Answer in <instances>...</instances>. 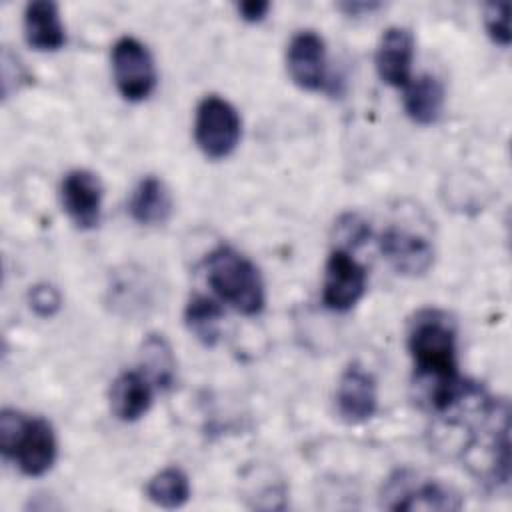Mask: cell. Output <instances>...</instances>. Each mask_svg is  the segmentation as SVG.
I'll return each mask as SVG.
<instances>
[{"label":"cell","instance_id":"cell-14","mask_svg":"<svg viewBox=\"0 0 512 512\" xmlns=\"http://www.w3.org/2000/svg\"><path fill=\"white\" fill-rule=\"evenodd\" d=\"M402 102L412 122L422 126L434 124L444 110V86L436 76L420 74L404 86Z\"/></svg>","mask_w":512,"mask_h":512},{"label":"cell","instance_id":"cell-17","mask_svg":"<svg viewBox=\"0 0 512 512\" xmlns=\"http://www.w3.org/2000/svg\"><path fill=\"white\" fill-rule=\"evenodd\" d=\"M222 314L224 312L216 300L196 294L184 308V322L196 340H200L204 346H214L220 338Z\"/></svg>","mask_w":512,"mask_h":512},{"label":"cell","instance_id":"cell-22","mask_svg":"<svg viewBox=\"0 0 512 512\" xmlns=\"http://www.w3.org/2000/svg\"><path fill=\"white\" fill-rule=\"evenodd\" d=\"M270 4L264 2V0H246V2H240L238 4V12L242 14L244 20L248 22H256V20H262L264 14L268 12Z\"/></svg>","mask_w":512,"mask_h":512},{"label":"cell","instance_id":"cell-5","mask_svg":"<svg viewBox=\"0 0 512 512\" xmlns=\"http://www.w3.org/2000/svg\"><path fill=\"white\" fill-rule=\"evenodd\" d=\"M112 74L122 98L140 102L156 86V66L150 50L134 36H122L112 46Z\"/></svg>","mask_w":512,"mask_h":512},{"label":"cell","instance_id":"cell-18","mask_svg":"<svg viewBox=\"0 0 512 512\" xmlns=\"http://www.w3.org/2000/svg\"><path fill=\"white\" fill-rule=\"evenodd\" d=\"M146 496L162 508H180L188 502L190 498V482L188 476L176 468V466H168L164 470H160L158 474H154L148 480L146 486Z\"/></svg>","mask_w":512,"mask_h":512},{"label":"cell","instance_id":"cell-2","mask_svg":"<svg viewBox=\"0 0 512 512\" xmlns=\"http://www.w3.org/2000/svg\"><path fill=\"white\" fill-rule=\"evenodd\" d=\"M206 280L210 288L242 314H258L264 308V282L244 254L230 246L214 248L206 262Z\"/></svg>","mask_w":512,"mask_h":512},{"label":"cell","instance_id":"cell-15","mask_svg":"<svg viewBox=\"0 0 512 512\" xmlns=\"http://www.w3.org/2000/svg\"><path fill=\"white\" fill-rule=\"evenodd\" d=\"M128 212L132 220L144 226L164 224L172 214V196L166 184L156 176L142 178L130 194Z\"/></svg>","mask_w":512,"mask_h":512},{"label":"cell","instance_id":"cell-12","mask_svg":"<svg viewBox=\"0 0 512 512\" xmlns=\"http://www.w3.org/2000/svg\"><path fill=\"white\" fill-rule=\"evenodd\" d=\"M152 404V380L138 370H126L116 376L110 388V408L116 418L134 422L148 412Z\"/></svg>","mask_w":512,"mask_h":512},{"label":"cell","instance_id":"cell-13","mask_svg":"<svg viewBox=\"0 0 512 512\" xmlns=\"http://www.w3.org/2000/svg\"><path fill=\"white\" fill-rule=\"evenodd\" d=\"M24 36L26 42L44 52L64 46L66 34L60 20L58 6L52 0H34L24 10Z\"/></svg>","mask_w":512,"mask_h":512},{"label":"cell","instance_id":"cell-19","mask_svg":"<svg viewBox=\"0 0 512 512\" xmlns=\"http://www.w3.org/2000/svg\"><path fill=\"white\" fill-rule=\"evenodd\" d=\"M142 362L144 374L158 388H168L174 382V356L168 342L160 334H150L142 344Z\"/></svg>","mask_w":512,"mask_h":512},{"label":"cell","instance_id":"cell-21","mask_svg":"<svg viewBox=\"0 0 512 512\" xmlns=\"http://www.w3.org/2000/svg\"><path fill=\"white\" fill-rule=\"evenodd\" d=\"M30 306L40 316H52L60 308V294L50 284H38L30 290Z\"/></svg>","mask_w":512,"mask_h":512},{"label":"cell","instance_id":"cell-4","mask_svg":"<svg viewBox=\"0 0 512 512\" xmlns=\"http://www.w3.org/2000/svg\"><path fill=\"white\" fill-rule=\"evenodd\" d=\"M240 128V116L228 100L216 94L200 100L194 118V138L208 158L218 160L232 154L240 140Z\"/></svg>","mask_w":512,"mask_h":512},{"label":"cell","instance_id":"cell-11","mask_svg":"<svg viewBox=\"0 0 512 512\" xmlns=\"http://www.w3.org/2000/svg\"><path fill=\"white\" fill-rule=\"evenodd\" d=\"M414 58V36L404 26H390L376 48V70L382 82L404 88L410 82Z\"/></svg>","mask_w":512,"mask_h":512},{"label":"cell","instance_id":"cell-9","mask_svg":"<svg viewBox=\"0 0 512 512\" xmlns=\"http://www.w3.org/2000/svg\"><path fill=\"white\" fill-rule=\"evenodd\" d=\"M336 408L338 414L350 424L372 418L378 408L374 376L362 366L350 364L342 372L336 386Z\"/></svg>","mask_w":512,"mask_h":512},{"label":"cell","instance_id":"cell-7","mask_svg":"<svg viewBox=\"0 0 512 512\" xmlns=\"http://www.w3.org/2000/svg\"><path fill=\"white\" fill-rule=\"evenodd\" d=\"M62 206L68 218L82 230L94 228L100 222L102 182L90 170H72L60 186Z\"/></svg>","mask_w":512,"mask_h":512},{"label":"cell","instance_id":"cell-20","mask_svg":"<svg viewBox=\"0 0 512 512\" xmlns=\"http://www.w3.org/2000/svg\"><path fill=\"white\" fill-rule=\"evenodd\" d=\"M510 4L508 2H490L484 6V26L490 34V38L500 44H510V16H508Z\"/></svg>","mask_w":512,"mask_h":512},{"label":"cell","instance_id":"cell-8","mask_svg":"<svg viewBox=\"0 0 512 512\" xmlns=\"http://www.w3.org/2000/svg\"><path fill=\"white\" fill-rule=\"evenodd\" d=\"M290 78L304 90H318L326 80V46L314 30H300L290 38L286 50Z\"/></svg>","mask_w":512,"mask_h":512},{"label":"cell","instance_id":"cell-6","mask_svg":"<svg viewBox=\"0 0 512 512\" xmlns=\"http://www.w3.org/2000/svg\"><path fill=\"white\" fill-rule=\"evenodd\" d=\"M366 290V270L348 250L336 248L324 266L322 302L334 312L350 310Z\"/></svg>","mask_w":512,"mask_h":512},{"label":"cell","instance_id":"cell-3","mask_svg":"<svg viewBox=\"0 0 512 512\" xmlns=\"http://www.w3.org/2000/svg\"><path fill=\"white\" fill-rule=\"evenodd\" d=\"M2 454L14 458L26 476L46 474L56 460V436L48 420L24 418L16 410H2L0 416Z\"/></svg>","mask_w":512,"mask_h":512},{"label":"cell","instance_id":"cell-1","mask_svg":"<svg viewBox=\"0 0 512 512\" xmlns=\"http://www.w3.org/2000/svg\"><path fill=\"white\" fill-rule=\"evenodd\" d=\"M408 350L418 376L432 386V408L448 410L468 394V384L458 376L456 330L444 314L436 310L420 312L408 332Z\"/></svg>","mask_w":512,"mask_h":512},{"label":"cell","instance_id":"cell-23","mask_svg":"<svg viewBox=\"0 0 512 512\" xmlns=\"http://www.w3.org/2000/svg\"><path fill=\"white\" fill-rule=\"evenodd\" d=\"M342 10H346L348 14H358V12H370L374 8H378V4L374 2H346V4H340Z\"/></svg>","mask_w":512,"mask_h":512},{"label":"cell","instance_id":"cell-10","mask_svg":"<svg viewBox=\"0 0 512 512\" xmlns=\"http://www.w3.org/2000/svg\"><path fill=\"white\" fill-rule=\"evenodd\" d=\"M380 250L390 266L404 276L424 274L434 260L432 244L426 238L400 228H388L382 232Z\"/></svg>","mask_w":512,"mask_h":512},{"label":"cell","instance_id":"cell-16","mask_svg":"<svg viewBox=\"0 0 512 512\" xmlns=\"http://www.w3.org/2000/svg\"><path fill=\"white\" fill-rule=\"evenodd\" d=\"M396 502H390L392 510H458L462 500L450 488L438 482H422L416 488L394 490Z\"/></svg>","mask_w":512,"mask_h":512}]
</instances>
